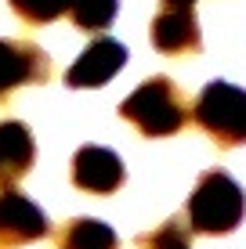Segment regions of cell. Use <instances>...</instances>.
I'll list each match as a JSON object with an SVG mask.
<instances>
[{
  "instance_id": "cell-1",
  "label": "cell",
  "mask_w": 246,
  "mask_h": 249,
  "mask_svg": "<svg viewBox=\"0 0 246 249\" xmlns=\"http://www.w3.org/2000/svg\"><path fill=\"white\" fill-rule=\"evenodd\" d=\"M246 217V192L228 170H207L185 206V220L196 235H228Z\"/></svg>"
},
{
  "instance_id": "cell-2",
  "label": "cell",
  "mask_w": 246,
  "mask_h": 249,
  "mask_svg": "<svg viewBox=\"0 0 246 249\" xmlns=\"http://www.w3.org/2000/svg\"><path fill=\"white\" fill-rule=\"evenodd\" d=\"M120 116L145 137H170L189 123V101L167 76H152L120 101Z\"/></svg>"
},
{
  "instance_id": "cell-3",
  "label": "cell",
  "mask_w": 246,
  "mask_h": 249,
  "mask_svg": "<svg viewBox=\"0 0 246 249\" xmlns=\"http://www.w3.org/2000/svg\"><path fill=\"white\" fill-rule=\"evenodd\" d=\"M192 116L221 148L246 144V90L235 87V83L210 80L199 90L196 105H192Z\"/></svg>"
},
{
  "instance_id": "cell-4",
  "label": "cell",
  "mask_w": 246,
  "mask_h": 249,
  "mask_svg": "<svg viewBox=\"0 0 246 249\" xmlns=\"http://www.w3.org/2000/svg\"><path fill=\"white\" fill-rule=\"evenodd\" d=\"M123 65H127V47L113 36H98L95 44H87L83 54L65 69V87H73V90L105 87Z\"/></svg>"
},
{
  "instance_id": "cell-5",
  "label": "cell",
  "mask_w": 246,
  "mask_h": 249,
  "mask_svg": "<svg viewBox=\"0 0 246 249\" xmlns=\"http://www.w3.org/2000/svg\"><path fill=\"white\" fill-rule=\"evenodd\" d=\"M127 181L123 159L105 144H83L73 156V184L91 195H113Z\"/></svg>"
},
{
  "instance_id": "cell-6",
  "label": "cell",
  "mask_w": 246,
  "mask_h": 249,
  "mask_svg": "<svg viewBox=\"0 0 246 249\" xmlns=\"http://www.w3.org/2000/svg\"><path fill=\"white\" fill-rule=\"evenodd\" d=\"M51 76V58L29 40H0V98L25 83H44Z\"/></svg>"
},
{
  "instance_id": "cell-7",
  "label": "cell",
  "mask_w": 246,
  "mask_h": 249,
  "mask_svg": "<svg viewBox=\"0 0 246 249\" xmlns=\"http://www.w3.org/2000/svg\"><path fill=\"white\" fill-rule=\"evenodd\" d=\"M47 231H51V224L44 217V210L33 206L15 188H4V195H0V249L37 242Z\"/></svg>"
},
{
  "instance_id": "cell-8",
  "label": "cell",
  "mask_w": 246,
  "mask_h": 249,
  "mask_svg": "<svg viewBox=\"0 0 246 249\" xmlns=\"http://www.w3.org/2000/svg\"><path fill=\"white\" fill-rule=\"evenodd\" d=\"M149 40L156 51L163 54H192L199 51V22L192 15V7H167L152 18V29H149Z\"/></svg>"
},
{
  "instance_id": "cell-9",
  "label": "cell",
  "mask_w": 246,
  "mask_h": 249,
  "mask_svg": "<svg viewBox=\"0 0 246 249\" xmlns=\"http://www.w3.org/2000/svg\"><path fill=\"white\" fill-rule=\"evenodd\" d=\"M33 159H37V144H33L29 126L19 119H4L0 123V188H11L29 174Z\"/></svg>"
},
{
  "instance_id": "cell-10",
  "label": "cell",
  "mask_w": 246,
  "mask_h": 249,
  "mask_svg": "<svg viewBox=\"0 0 246 249\" xmlns=\"http://www.w3.org/2000/svg\"><path fill=\"white\" fill-rule=\"evenodd\" d=\"M58 249H120V235L95 217H76L62 228Z\"/></svg>"
},
{
  "instance_id": "cell-11",
  "label": "cell",
  "mask_w": 246,
  "mask_h": 249,
  "mask_svg": "<svg viewBox=\"0 0 246 249\" xmlns=\"http://www.w3.org/2000/svg\"><path fill=\"white\" fill-rule=\"evenodd\" d=\"M116 11H120V0H73V7H69L73 22L80 25V29H87V33L109 29L113 18H116Z\"/></svg>"
},
{
  "instance_id": "cell-12",
  "label": "cell",
  "mask_w": 246,
  "mask_h": 249,
  "mask_svg": "<svg viewBox=\"0 0 246 249\" xmlns=\"http://www.w3.org/2000/svg\"><path fill=\"white\" fill-rule=\"evenodd\" d=\"M11 4V11L19 15L22 22L29 25H47L55 18H62V15H69L73 0H7Z\"/></svg>"
},
{
  "instance_id": "cell-13",
  "label": "cell",
  "mask_w": 246,
  "mask_h": 249,
  "mask_svg": "<svg viewBox=\"0 0 246 249\" xmlns=\"http://www.w3.org/2000/svg\"><path fill=\"white\" fill-rule=\"evenodd\" d=\"M185 224H189V220H185ZM185 224H181V217H174V220H167V224H159V231L141 235L138 246H141V249H192Z\"/></svg>"
},
{
  "instance_id": "cell-14",
  "label": "cell",
  "mask_w": 246,
  "mask_h": 249,
  "mask_svg": "<svg viewBox=\"0 0 246 249\" xmlns=\"http://www.w3.org/2000/svg\"><path fill=\"white\" fill-rule=\"evenodd\" d=\"M163 4H167V7H192L196 0H163Z\"/></svg>"
}]
</instances>
